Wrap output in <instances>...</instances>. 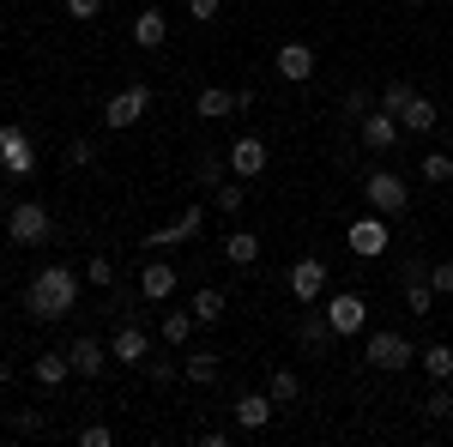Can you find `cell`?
<instances>
[{
  "label": "cell",
  "mask_w": 453,
  "mask_h": 447,
  "mask_svg": "<svg viewBox=\"0 0 453 447\" xmlns=\"http://www.w3.org/2000/svg\"><path fill=\"white\" fill-rule=\"evenodd\" d=\"M211 200H218V212H242V181H218Z\"/></svg>",
  "instance_id": "cell-37"
},
{
  "label": "cell",
  "mask_w": 453,
  "mask_h": 447,
  "mask_svg": "<svg viewBox=\"0 0 453 447\" xmlns=\"http://www.w3.org/2000/svg\"><path fill=\"white\" fill-rule=\"evenodd\" d=\"M296 339H303V351H326V344L339 339V333H333V320H326V314H303Z\"/></svg>",
  "instance_id": "cell-26"
},
{
  "label": "cell",
  "mask_w": 453,
  "mask_h": 447,
  "mask_svg": "<svg viewBox=\"0 0 453 447\" xmlns=\"http://www.w3.org/2000/svg\"><path fill=\"white\" fill-rule=\"evenodd\" d=\"M418 363L429 381H453V344H429V351H418Z\"/></svg>",
  "instance_id": "cell-27"
},
{
  "label": "cell",
  "mask_w": 453,
  "mask_h": 447,
  "mask_svg": "<svg viewBox=\"0 0 453 447\" xmlns=\"http://www.w3.org/2000/svg\"><path fill=\"white\" fill-rule=\"evenodd\" d=\"M399 290H405V309L411 314H435V284H429V266H423V260H405Z\"/></svg>",
  "instance_id": "cell-15"
},
{
  "label": "cell",
  "mask_w": 453,
  "mask_h": 447,
  "mask_svg": "<svg viewBox=\"0 0 453 447\" xmlns=\"http://www.w3.org/2000/svg\"><path fill=\"white\" fill-rule=\"evenodd\" d=\"M73 442H79V447H109V442H115V429H109V423H79Z\"/></svg>",
  "instance_id": "cell-36"
},
{
  "label": "cell",
  "mask_w": 453,
  "mask_h": 447,
  "mask_svg": "<svg viewBox=\"0 0 453 447\" xmlns=\"http://www.w3.org/2000/svg\"><path fill=\"white\" fill-rule=\"evenodd\" d=\"M97 151H91V139H67V170H85Z\"/></svg>",
  "instance_id": "cell-40"
},
{
  "label": "cell",
  "mask_w": 453,
  "mask_h": 447,
  "mask_svg": "<svg viewBox=\"0 0 453 447\" xmlns=\"http://www.w3.org/2000/svg\"><path fill=\"white\" fill-rule=\"evenodd\" d=\"M266 393H273L279 405H296V399H303V381H296V369H279V375L266 381Z\"/></svg>",
  "instance_id": "cell-28"
},
{
  "label": "cell",
  "mask_w": 453,
  "mask_h": 447,
  "mask_svg": "<svg viewBox=\"0 0 453 447\" xmlns=\"http://www.w3.org/2000/svg\"><path fill=\"white\" fill-rule=\"evenodd\" d=\"M326 320H333V333H339V339H357V333H363V327H369V303H363V297H357V290H339V297H326Z\"/></svg>",
  "instance_id": "cell-6"
},
{
  "label": "cell",
  "mask_w": 453,
  "mask_h": 447,
  "mask_svg": "<svg viewBox=\"0 0 453 447\" xmlns=\"http://www.w3.org/2000/svg\"><path fill=\"white\" fill-rule=\"evenodd\" d=\"M85 284H97V290H115V260H109V254H91V260H85Z\"/></svg>",
  "instance_id": "cell-30"
},
{
  "label": "cell",
  "mask_w": 453,
  "mask_h": 447,
  "mask_svg": "<svg viewBox=\"0 0 453 447\" xmlns=\"http://www.w3.org/2000/svg\"><path fill=\"white\" fill-rule=\"evenodd\" d=\"M109 357H115L121 369H145V357H151V333H145L140 320H121L115 339H109Z\"/></svg>",
  "instance_id": "cell-7"
},
{
  "label": "cell",
  "mask_w": 453,
  "mask_h": 447,
  "mask_svg": "<svg viewBox=\"0 0 453 447\" xmlns=\"http://www.w3.org/2000/svg\"><path fill=\"white\" fill-rule=\"evenodd\" d=\"M405 6H429V0H405Z\"/></svg>",
  "instance_id": "cell-45"
},
{
  "label": "cell",
  "mask_w": 453,
  "mask_h": 447,
  "mask_svg": "<svg viewBox=\"0 0 453 447\" xmlns=\"http://www.w3.org/2000/svg\"><path fill=\"white\" fill-rule=\"evenodd\" d=\"M399 134H405V127H399V115H387L381 104H375L369 115H363V121H357V139H363L369 151H393V145H399Z\"/></svg>",
  "instance_id": "cell-13"
},
{
  "label": "cell",
  "mask_w": 453,
  "mask_h": 447,
  "mask_svg": "<svg viewBox=\"0 0 453 447\" xmlns=\"http://www.w3.org/2000/svg\"><path fill=\"white\" fill-rule=\"evenodd\" d=\"M224 12V0H188V19H200V25H211Z\"/></svg>",
  "instance_id": "cell-41"
},
{
  "label": "cell",
  "mask_w": 453,
  "mask_h": 447,
  "mask_svg": "<svg viewBox=\"0 0 453 447\" xmlns=\"http://www.w3.org/2000/svg\"><path fill=\"white\" fill-rule=\"evenodd\" d=\"M0 170L19 175V181L36 170V145H31V134H25V127H0Z\"/></svg>",
  "instance_id": "cell-9"
},
{
  "label": "cell",
  "mask_w": 453,
  "mask_h": 447,
  "mask_svg": "<svg viewBox=\"0 0 453 447\" xmlns=\"http://www.w3.org/2000/svg\"><path fill=\"white\" fill-rule=\"evenodd\" d=\"M423 417H453V387L448 381H435V393L423 399Z\"/></svg>",
  "instance_id": "cell-34"
},
{
  "label": "cell",
  "mask_w": 453,
  "mask_h": 447,
  "mask_svg": "<svg viewBox=\"0 0 453 447\" xmlns=\"http://www.w3.org/2000/svg\"><path fill=\"white\" fill-rule=\"evenodd\" d=\"M145 115H151V85H121L115 97L104 104V121L115 134H127V127H140Z\"/></svg>",
  "instance_id": "cell-5"
},
{
  "label": "cell",
  "mask_w": 453,
  "mask_h": 447,
  "mask_svg": "<svg viewBox=\"0 0 453 447\" xmlns=\"http://www.w3.org/2000/svg\"><path fill=\"white\" fill-rule=\"evenodd\" d=\"M67 375H73V357H67V351H42V357L31 363V381H36V387H49V393H55V387H67Z\"/></svg>",
  "instance_id": "cell-19"
},
{
  "label": "cell",
  "mask_w": 453,
  "mask_h": 447,
  "mask_svg": "<svg viewBox=\"0 0 453 447\" xmlns=\"http://www.w3.org/2000/svg\"><path fill=\"white\" fill-rule=\"evenodd\" d=\"M6 236L19 242V248H42V242L55 236V218H49V206H36V200H19L12 218H6Z\"/></svg>",
  "instance_id": "cell-4"
},
{
  "label": "cell",
  "mask_w": 453,
  "mask_h": 447,
  "mask_svg": "<svg viewBox=\"0 0 453 447\" xmlns=\"http://www.w3.org/2000/svg\"><path fill=\"white\" fill-rule=\"evenodd\" d=\"M79 284H85V278L73 273V266H42V273L25 284L31 320H67V314L79 309Z\"/></svg>",
  "instance_id": "cell-1"
},
{
  "label": "cell",
  "mask_w": 453,
  "mask_h": 447,
  "mask_svg": "<svg viewBox=\"0 0 453 447\" xmlns=\"http://www.w3.org/2000/svg\"><path fill=\"white\" fill-rule=\"evenodd\" d=\"M188 309H194V320H200V327H218V320H224V309H230V297H224V290H194V303H188Z\"/></svg>",
  "instance_id": "cell-25"
},
{
  "label": "cell",
  "mask_w": 453,
  "mask_h": 447,
  "mask_svg": "<svg viewBox=\"0 0 453 447\" xmlns=\"http://www.w3.org/2000/svg\"><path fill=\"white\" fill-rule=\"evenodd\" d=\"M363 363L381 369V375H399V369L418 363V344L405 339V333H369V339H363Z\"/></svg>",
  "instance_id": "cell-2"
},
{
  "label": "cell",
  "mask_w": 453,
  "mask_h": 447,
  "mask_svg": "<svg viewBox=\"0 0 453 447\" xmlns=\"http://www.w3.org/2000/svg\"><path fill=\"white\" fill-rule=\"evenodd\" d=\"M273 412H279V399H273V393H242V399L230 405V417H236V429H242V435H260V429L273 423Z\"/></svg>",
  "instance_id": "cell-14"
},
{
  "label": "cell",
  "mask_w": 453,
  "mask_h": 447,
  "mask_svg": "<svg viewBox=\"0 0 453 447\" xmlns=\"http://www.w3.org/2000/svg\"><path fill=\"white\" fill-rule=\"evenodd\" d=\"M290 297L303 303V309H320V297H326V260H296L290 266Z\"/></svg>",
  "instance_id": "cell-11"
},
{
  "label": "cell",
  "mask_w": 453,
  "mask_h": 447,
  "mask_svg": "<svg viewBox=\"0 0 453 447\" xmlns=\"http://www.w3.org/2000/svg\"><path fill=\"white\" fill-rule=\"evenodd\" d=\"M12 429H19V435H36V429H42V412H19V417H12Z\"/></svg>",
  "instance_id": "cell-43"
},
{
  "label": "cell",
  "mask_w": 453,
  "mask_h": 447,
  "mask_svg": "<svg viewBox=\"0 0 453 447\" xmlns=\"http://www.w3.org/2000/svg\"><path fill=\"white\" fill-rule=\"evenodd\" d=\"M194 181H200V188H218V181H230V158H206V164L194 170Z\"/></svg>",
  "instance_id": "cell-35"
},
{
  "label": "cell",
  "mask_w": 453,
  "mask_h": 447,
  "mask_svg": "<svg viewBox=\"0 0 453 447\" xmlns=\"http://www.w3.org/2000/svg\"><path fill=\"white\" fill-rule=\"evenodd\" d=\"M194 327H200V320H194V309H170V303H164V344H188L194 339Z\"/></svg>",
  "instance_id": "cell-24"
},
{
  "label": "cell",
  "mask_w": 453,
  "mask_h": 447,
  "mask_svg": "<svg viewBox=\"0 0 453 447\" xmlns=\"http://www.w3.org/2000/svg\"><path fill=\"white\" fill-rule=\"evenodd\" d=\"M67 357H73V375H85V381H97L109 369V344H97V339H73Z\"/></svg>",
  "instance_id": "cell-17"
},
{
  "label": "cell",
  "mask_w": 453,
  "mask_h": 447,
  "mask_svg": "<svg viewBox=\"0 0 453 447\" xmlns=\"http://www.w3.org/2000/svg\"><path fill=\"white\" fill-rule=\"evenodd\" d=\"M411 97H418V91H411L405 79H387V85H381V109H387V115H399V109L411 104Z\"/></svg>",
  "instance_id": "cell-32"
},
{
  "label": "cell",
  "mask_w": 453,
  "mask_h": 447,
  "mask_svg": "<svg viewBox=\"0 0 453 447\" xmlns=\"http://www.w3.org/2000/svg\"><path fill=\"white\" fill-rule=\"evenodd\" d=\"M194 115H206V121H224V115H236V91H224V85H206V91L194 97Z\"/></svg>",
  "instance_id": "cell-22"
},
{
  "label": "cell",
  "mask_w": 453,
  "mask_h": 447,
  "mask_svg": "<svg viewBox=\"0 0 453 447\" xmlns=\"http://www.w3.org/2000/svg\"><path fill=\"white\" fill-rule=\"evenodd\" d=\"M164 36H170L164 6H140V12H134V42H140V49H164Z\"/></svg>",
  "instance_id": "cell-20"
},
{
  "label": "cell",
  "mask_w": 453,
  "mask_h": 447,
  "mask_svg": "<svg viewBox=\"0 0 453 447\" xmlns=\"http://www.w3.org/2000/svg\"><path fill=\"white\" fill-rule=\"evenodd\" d=\"M97 12H104V0H67V19H79V25L97 19Z\"/></svg>",
  "instance_id": "cell-42"
},
{
  "label": "cell",
  "mask_w": 453,
  "mask_h": 447,
  "mask_svg": "<svg viewBox=\"0 0 453 447\" xmlns=\"http://www.w3.org/2000/svg\"><path fill=\"white\" fill-rule=\"evenodd\" d=\"M200 224H206V212H200V206L175 212L170 224H157V230L145 236V248H157V254H164V248H181V242H194V236H200Z\"/></svg>",
  "instance_id": "cell-10"
},
{
  "label": "cell",
  "mask_w": 453,
  "mask_h": 447,
  "mask_svg": "<svg viewBox=\"0 0 453 447\" xmlns=\"http://www.w3.org/2000/svg\"><path fill=\"white\" fill-rule=\"evenodd\" d=\"M429 284H435V297H453V260H435L429 266Z\"/></svg>",
  "instance_id": "cell-39"
},
{
  "label": "cell",
  "mask_w": 453,
  "mask_h": 447,
  "mask_svg": "<svg viewBox=\"0 0 453 447\" xmlns=\"http://www.w3.org/2000/svg\"><path fill=\"white\" fill-rule=\"evenodd\" d=\"M224 260H230V266H254V260H260V236H254V230H230V236H224Z\"/></svg>",
  "instance_id": "cell-23"
},
{
  "label": "cell",
  "mask_w": 453,
  "mask_h": 447,
  "mask_svg": "<svg viewBox=\"0 0 453 447\" xmlns=\"http://www.w3.org/2000/svg\"><path fill=\"white\" fill-rule=\"evenodd\" d=\"M363 200H369V212H381V218H399V212L411 206V188H405L399 170H375L363 181Z\"/></svg>",
  "instance_id": "cell-3"
},
{
  "label": "cell",
  "mask_w": 453,
  "mask_h": 447,
  "mask_svg": "<svg viewBox=\"0 0 453 447\" xmlns=\"http://www.w3.org/2000/svg\"><path fill=\"white\" fill-rule=\"evenodd\" d=\"M273 67H279L284 85H309L314 79V49L309 42H284L279 55H273Z\"/></svg>",
  "instance_id": "cell-16"
},
{
  "label": "cell",
  "mask_w": 453,
  "mask_h": 447,
  "mask_svg": "<svg viewBox=\"0 0 453 447\" xmlns=\"http://www.w3.org/2000/svg\"><path fill=\"white\" fill-rule=\"evenodd\" d=\"M145 375L157 381V387H170V381H175V375H181V369H175L170 357H145Z\"/></svg>",
  "instance_id": "cell-38"
},
{
  "label": "cell",
  "mask_w": 453,
  "mask_h": 447,
  "mask_svg": "<svg viewBox=\"0 0 453 447\" xmlns=\"http://www.w3.org/2000/svg\"><path fill=\"white\" fill-rule=\"evenodd\" d=\"M140 297H145V303H170V297H175V266H170V260H145Z\"/></svg>",
  "instance_id": "cell-18"
},
{
  "label": "cell",
  "mask_w": 453,
  "mask_h": 447,
  "mask_svg": "<svg viewBox=\"0 0 453 447\" xmlns=\"http://www.w3.org/2000/svg\"><path fill=\"white\" fill-rule=\"evenodd\" d=\"M345 242H350V254H357V260H375V254H387V218L381 212H369V218H357V224H350L345 230Z\"/></svg>",
  "instance_id": "cell-12"
},
{
  "label": "cell",
  "mask_w": 453,
  "mask_h": 447,
  "mask_svg": "<svg viewBox=\"0 0 453 447\" xmlns=\"http://www.w3.org/2000/svg\"><path fill=\"white\" fill-rule=\"evenodd\" d=\"M224 158H230V175H236V181H260L273 151H266V139H260V134H242L230 151H224Z\"/></svg>",
  "instance_id": "cell-8"
},
{
  "label": "cell",
  "mask_w": 453,
  "mask_h": 447,
  "mask_svg": "<svg viewBox=\"0 0 453 447\" xmlns=\"http://www.w3.org/2000/svg\"><path fill=\"white\" fill-rule=\"evenodd\" d=\"M12 381H19V369H12V363H0V387H12Z\"/></svg>",
  "instance_id": "cell-44"
},
{
  "label": "cell",
  "mask_w": 453,
  "mask_h": 447,
  "mask_svg": "<svg viewBox=\"0 0 453 447\" xmlns=\"http://www.w3.org/2000/svg\"><path fill=\"white\" fill-rule=\"evenodd\" d=\"M418 175H423V181H435V188H441V181H453V158H448V151H429V158L418 164Z\"/></svg>",
  "instance_id": "cell-31"
},
{
  "label": "cell",
  "mask_w": 453,
  "mask_h": 447,
  "mask_svg": "<svg viewBox=\"0 0 453 447\" xmlns=\"http://www.w3.org/2000/svg\"><path fill=\"white\" fill-rule=\"evenodd\" d=\"M181 375L194 381V387H211V381H218V357H206V351H200V357H188V363H181Z\"/></svg>",
  "instance_id": "cell-29"
},
{
  "label": "cell",
  "mask_w": 453,
  "mask_h": 447,
  "mask_svg": "<svg viewBox=\"0 0 453 447\" xmlns=\"http://www.w3.org/2000/svg\"><path fill=\"white\" fill-rule=\"evenodd\" d=\"M435 121H441V109L429 104L423 91H418V97H411V104H405V109H399V127H405V134H429Z\"/></svg>",
  "instance_id": "cell-21"
},
{
  "label": "cell",
  "mask_w": 453,
  "mask_h": 447,
  "mask_svg": "<svg viewBox=\"0 0 453 447\" xmlns=\"http://www.w3.org/2000/svg\"><path fill=\"white\" fill-rule=\"evenodd\" d=\"M375 104H381V91H369V85H350L345 91V115H357V121H363Z\"/></svg>",
  "instance_id": "cell-33"
}]
</instances>
